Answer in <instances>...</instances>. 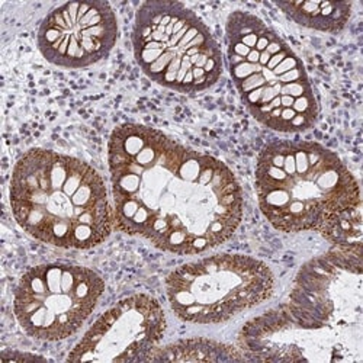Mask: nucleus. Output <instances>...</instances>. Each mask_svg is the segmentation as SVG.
Here are the masks:
<instances>
[{"instance_id": "nucleus-8", "label": "nucleus", "mask_w": 363, "mask_h": 363, "mask_svg": "<svg viewBox=\"0 0 363 363\" xmlns=\"http://www.w3.org/2000/svg\"><path fill=\"white\" fill-rule=\"evenodd\" d=\"M166 331L157 299L144 294L119 301L89 328L69 362H148Z\"/></svg>"}, {"instance_id": "nucleus-1", "label": "nucleus", "mask_w": 363, "mask_h": 363, "mask_svg": "<svg viewBox=\"0 0 363 363\" xmlns=\"http://www.w3.org/2000/svg\"><path fill=\"white\" fill-rule=\"evenodd\" d=\"M115 225L157 249L198 255L227 241L243 217L234 173L218 159L140 125L108 143Z\"/></svg>"}, {"instance_id": "nucleus-11", "label": "nucleus", "mask_w": 363, "mask_h": 363, "mask_svg": "<svg viewBox=\"0 0 363 363\" xmlns=\"http://www.w3.org/2000/svg\"><path fill=\"white\" fill-rule=\"evenodd\" d=\"M246 360L241 350L208 339L179 340L156 349L148 362H241Z\"/></svg>"}, {"instance_id": "nucleus-5", "label": "nucleus", "mask_w": 363, "mask_h": 363, "mask_svg": "<svg viewBox=\"0 0 363 363\" xmlns=\"http://www.w3.org/2000/svg\"><path fill=\"white\" fill-rule=\"evenodd\" d=\"M133 45L145 76L176 92H202L221 77L223 55L217 40L180 2L143 4L135 15Z\"/></svg>"}, {"instance_id": "nucleus-7", "label": "nucleus", "mask_w": 363, "mask_h": 363, "mask_svg": "<svg viewBox=\"0 0 363 363\" xmlns=\"http://www.w3.org/2000/svg\"><path fill=\"white\" fill-rule=\"evenodd\" d=\"M104 291L102 278L87 267L41 264L21 278L13 311L28 336L43 342L65 340L94 313Z\"/></svg>"}, {"instance_id": "nucleus-10", "label": "nucleus", "mask_w": 363, "mask_h": 363, "mask_svg": "<svg viewBox=\"0 0 363 363\" xmlns=\"http://www.w3.org/2000/svg\"><path fill=\"white\" fill-rule=\"evenodd\" d=\"M275 5L298 25L323 33L342 31L352 12L350 2H277Z\"/></svg>"}, {"instance_id": "nucleus-4", "label": "nucleus", "mask_w": 363, "mask_h": 363, "mask_svg": "<svg viewBox=\"0 0 363 363\" xmlns=\"http://www.w3.org/2000/svg\"><path fill=\"white\" fill-rule=\"evenodd\" d=\"M231 77L249 112L279 133L310 130L318 102L307 70L291 47L260 18L233 12L227 21Z\"/></svg>"}, {"instance_id": "nucleus-3", "label": "nucleus", "mask_w": 363, "mask_h": 363, "mask_svg": "<svg viewBox=\"0 0 363 363\" xmlns=\"http://www.w3.org/2000/svg\"><path fill=\"white\" fill-rule=\"evenodd\" d=\"M256 192L263 216L284 233L325 235L340 217L360 208L354 176L337 155L311 141L266 145L256 164Z\"/></svg>"}, {"instance_id": "nucleus-2", "label": "nucleus", "mask_w": 363, "mask_h": 363, "mask_svg": "<svg viewBox=\"0 0 363 363\" xmlns=\"http://www.w3.org/2000/svg\"><path fill=\"white\" fill-rule=\"evenodd\" d=\"M9 195L16 223L55 247H95L115 225L101 174L55 151L34 148L25 153L12 172Z\"/></svg>"}, {"instance_id": "nucleus-6", "label": "nucleus", "mask_w": 363, "mask_h": 363, "mask_svg": "<svg viewBox=\"0 0 363 363\" xmlns=\"http://www.w3.org/2000/svg\"><path fill=\"white\" fill-rule=\"evenodd\" d=\"M275 278L263 262L216 255L182 264L166 279L173 313L186 323L218 324L272 296Z\"/></svg>"}, {"instance_id": "nucleus-9", "label": "nucleus", "mask_w": 363, "mask_h": 363, "mask_svg": "<svg viewBox=\"0 0 363 363\" xmlns=\"http://www.w3.org/2000/svg\"><path fill=\"white\" fill-rule=\"evenodd\" d=\"M118 40V22L106 2H70L55 8L38 29V48L47 62L82 69L105 58Z\"/></svg>"}]
</instances>
